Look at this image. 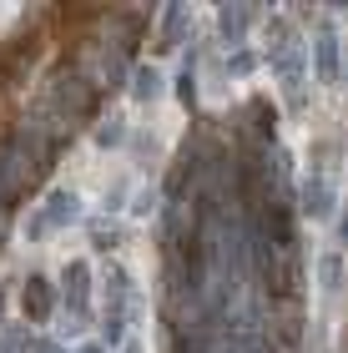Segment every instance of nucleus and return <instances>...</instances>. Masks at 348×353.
Wrapping results in <instances>:
<instances>
[{
  "mask_svg": "<svg viewBox=\"0 0 348 353\" xmlns=\"http://www.w3.org/2000/svg\"><path fill=\"white\" fill-rule=\"evenodd\" d=\"M21 26H25V6H0V46L21 36Z\"/></svg>",
  "mask_w": 348,
  "mask_h": 353,
  "instance_id": "obj_1",
  "label": "nucleus"
}]
</instances>
